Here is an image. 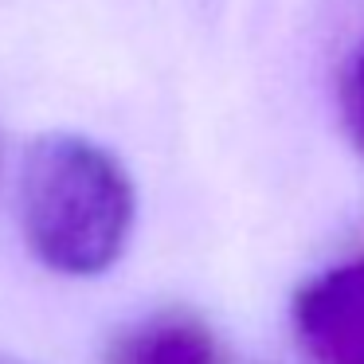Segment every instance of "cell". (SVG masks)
<instances>
[{"label": "cell", "instance_id": "cell-4", "mask_svg": "<svg viewBox=\"0 0 364 364\" xmlns=\"http://www.w3.org/2000/svg\"><path fill=\"white\" fill-rule=\"evenodd\" d=\"M341 110H345V126L353 145L364 153V48L356 51L353 67L345 75V90H341Z\"/></svg>", "mask_w": 364, "mask_h": 364}, {"label": "cell", "instance_id": "cell-3", "mask_svg": "<svg viewBox=\"0 0 364 364\" xmlns=\"http://www.w3.org/2000/svg\"><path fill=\"white\" fill-rule=\"evenodd\" d=\"M106 364H220V341L200 317L165 309L122 333Z\"/></svg>", "mask_w": 364, "mask_h": 364}, {"label": "cell", "instance_id": "cell-2", "mask_svg": "<svg viewBox=\"0 0 364 364\" xmlns=\"http://www.w3.org/2000/svg\"><path fill=\"white\" fill-rule=\"evenodd\" d=\"M294 329L317 364H364V259L309 278L294 298Z\"/></svg>", "mask_w": 364, "mask_h": 364}, {"label": "cell", "instance_id": "cell-1", "mask_svg": "<svg viewBox=\"0 0 364 364\" xmlns=\"http://www.w3.org/2000/svg\"><path fill=\"white\" fill-rule=\"evenodd\" d=\"M134 181L110 149L82 134L51 129L24 153L20 228L32 255L55 274L110 270L134 235Z\"/></svg>", "mask_w": 364, "mask_h": 364}, {"label": "cell", "instance_id": "cell-5", "mask_svg": "<svg viewBox=\"0 0 364 364\" xmlns=\"http://www.w3.org/2000/svg\"><path fill=\"white\" fill-rule=\"evenodd\" d=\"M0 364H28V360H20V356H9V353H0Z\"/></svg>", "mask_w": 364, "mask_h": 364}]
</instances>
